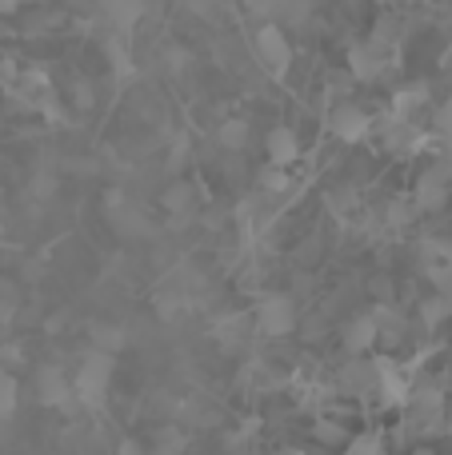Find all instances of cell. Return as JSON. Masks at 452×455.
I'll list each match as a JSON object with an SVG mask.
<instances>
[{"label":"cell","mask_w":452,"mask_h":455,"mask_svg":"<svg viewBox=\"0 0 452 455\" xmlns=\"http://www.w3.org/2000/svg\"><path fill=\"white\" fill-rule=\"evenodd\" d=\"M109 384H112V355L109 352H88L80 360L77 376H72V400L80 408H101L109 400Z\"/></svg>","instance_id":"1"},{"label":"cell","mask_w":452,"mask_h":455,"mask_svg":"<svg viewBox=\"0 0 452 455\" xmlns=\"http://www.w3.org/2000/svg\"><path fill=\"white\" fill-rule=\"evenodd\" d=\"M448 184H452V160H437V164L424 168L421 180H416V196H413V204L421 208V212H437V208H445V200H448Z\"/></svg>","instance_id":"2"},{"label":"cell","mask_w":452,"mask_h":455,"mask_svg":"<svg viewBox=\"0 0 452 455\" xmlns=\"http://www.w3.org/2000/svg\"><path fill=\"white\" fill-rule=\"evenodd\" d=\"M253 44H256V56H261L264 68L277 72V76H285L288 60H293V44H288L285 28H280V24H261Z\"/></svg>","instance_id":"3"},{"label":"cell","mask_w":452,"mask_h":455,"mask_svg":"<svg viewBox=\"0 0 452 455\" xmlns=\"http://www.w3.org/2000/svg\"><path fill=\"white\" fill-rule=\"evenodd\" d=\"M256 328H261L264 336H288V331L296 328V304L288 296H280V291L264 296L261 304H256Z\"/></svg>","instance_id":"4"},{"label":"cell","mask_w":452,"mask_h":455,"mask_svg":"<svg viewBox=\"0 0 452 455\" xmlns=\"http://www.w3.org/2000/svg\"><path fill=\"white\" fill-rule=\"evenodd\" d=\"M328 128H333L336 140L360 144V140H368V132H373V116H368L365 108H357V104H341V108L328 112Z\"/></svg>","instance_id":"5"},{"label":"cell","mask_w":452,"mask_h":455,"mask_svg":"<svg viewBox=\"0 0 452 455\" xmlns=\"http://www.w3.org/2000/svg\"><path fill=\"white\" fill-rule=\"evenodd\" d=\"M96 8H101V20L109 24L117 36H128L144 12V0H101Z\"/></svg>","instance_id":"6"},{"label":"cell","mask_w":452,"mask_h":455,"mask_svg":"<svg viewBox=\"0 0 452 455\" xmlns=\"http://www.w3.org/2000/svg\"><path fill=\"white\" fill-rule=\"evenodd\" d=\"M384 64H389V52H384V40H365V44L352 48V72H357L360 80H376L384 72Z\"/></svg>","instance_id":"7"},{"label":"cell","mask_w":452,"mask_h":455,"mask_svg":"<svg viewBox=\"0 0 452 455\" xmlns=\"http://www.w3.org/2000/svg\"><path fill=\"white\" fill-rule=\"evenodd\" d=\"M36 387H40V400H44L48 408H69V403H72V384H69V376H64L61 368H44V371H40Z\"/></svg>","instance_id":"8"},{"label":"cell","mask_w":452,"mask_h":455,"mask_svg":"<svg viewBox=\"0 0 452 455\" xmlns=\"http://www.w3.org/2000/svg\"><path fill=\"white\" fill-rule=\"evenodd\" d=\"M296 156H301V140H296V132L288 124H277L269 132V160L277 168H288Z\"/></svg>","instance_id":"9"},{"label":"cell","mask_w":452,"mask_h":455,"mask_svg":"<svg viewBox=\"0 0 452 455\" xmlns=\"http://www.w3.org/2000/svg\"><path fill=\"white\" fill-rule=\"evenodd\" d=\"M424 100H429V84H424V80H413V84L397 88V96H392V112H389V116L413 120V112L421 108Z\"/></svg>","instance_id":"10"},{"label":"cell","mask_w":452,"mask_h":455,"mask_svg":"<svg viewBox=\"0 0 452 455\" xmlns=\"http://www.w3.org/2000/svg\"><path fill=\"white\" fill-rule=\"evenodd\" d=\"M381 336V323L373 320V315H360V320L349 323V336H344V344H349V352H368L373 347V339Z\"/></svg>","instance_id":"11"},{"label":"cell","mask_w":452,"mask_h":455,"mask_svg":"<svg viewBox=\"0 0 452 455\" xmlns=\"http://www.w3.org/2000/svg\"><path fill=\"white\" fill-rule=\"evenodd\" d=\"M192 208H197V188H192V184H173V188L165 192V212L168 216L184 220Z\"/></svg>","instance_id":"12"},{"label":"cell","mask_w":452,"mask_h":455,"mask_svg":"<svg viewBox=\"0 0 452 455\" xmlns=\"http://www.w3.org/2000/svg\"><path fill=\"white\" fill-rule=\"evenodd\" d=\"M16 403H20V387H16V376L0 371V427L16 416Z\"/></svg>","instance_id":"13"},{"label":"cell","mask_w":452,"mask_h":455,"mask_svg":"<svg viewBox=\"0 0 452 455\" xmlns=\"http://www.w3.org/2000/svg\"><path fill=\"white\" fill-rule=\"evenodd\" d=\"M421 315H424V323H429V328H437V323H445L448 315H452V299H445V296L424 299V304H421Z\"/></svg>","instance_id":"14"},{"label":"cell","mask_w":452,"mask_h":455,"mask_svg":"<svg viewBox=\"0 0 452 455\" xmlns=\"http://www.w3.org/2000/svg\"><path fill=\"white\" fill-rule=\"evenodd\" d=\"M216 336H221V344L237 347L240 336H245V315H229V320H221L216 323Z\"/></svg>","instance_id":"15"},{"label":"cell","mask_w":452,"mask_h":455,"mask_svg":"<svg viewBox=\"0 0 452 455\" xmlns=\"http://www.w3.org/2000/svg\"><path fill=\"white\" fill-rule=\"evenodd\" d=\"M96 339V352H117V347H125V328H96L93 331Z\"/></svg>","instance_id":"16"},{"label":"cell","mask_w":452,"mask_h":455,"mask_svg":"<svg viewBox=\"0 0 452 455\" xmlns=\"http://www.w3.org/2000/svg\"><path fill=\"white\" fill-rule=\"evenodd\" d=\"M245 140H248V124H245V120H229V124L221 128V144H224V148H245Z\"/></svg>","instance_id":"17"},{"label":"cell","mask_w":452,"mask_h":455,"mask_svg":"<svg viewBox=\"0 0 452 455\" xmlns=\"http://www.w3.org/2000/svg\"><path fill=\"white\" fill-rule=\"evenodd\" d=\"M261 188H264V192H285V188H288L285 168H277V164L264 168V172H261Z\"/></svg>","instance_id":"18"},{"label":"cell","mask_w":452,"mask_h":455,"mask_svg":"<svg viewBox=\"0 0 452 455\" xmlns=\"http://www.w3.org/2000/svg\"><path fill=\"white\" fill-rule=\"evenodd\" d=\"M429 280L437 283V296L452 299V264H440V267H429Z\"/></svg>","instance_id":"19"},{"label":"cell","mask_w":452,"mask_h":455,"mask_svg":"<svg viewBox=\"0 0 452 455\" xmlns=\"http://www.w3.org/2000/svg\"><path fill=\"white\" fill-rule=\"evenodd\" d=\"M349 455H381V435H357Z\"/></svg>","instance_id":"20"},{"label":"cell","mask_w":452,"mask_h":455,"mask_svg":"<svg viewBox=\"0 0 452 455\" xmlns=\"http://www.w3.org/2000/svg\"><path fill=\"white\" fill-rule=\"evenodd\" d=\"M437 132L452 140V100H448V104H440V112H437Z\"/></svg>","instance_id":"21"},{"label":"cell","mask_w":452,"mask_h":455,"mask_svg":"<svg viewBox=\"0 0 452 455\" xmlns=\"http://www.w3.org/2000/svg\"><path fill=\"white\" fill-rule=\"evenodd\" d=\"M72 100H77L80 108H93V88H88V84H77V92H72Z\"/></svg>","instance_id":"22"},{"label":"cell","mask_w":452,"mask_h":455,"mask_svg":"<svg viewBox=\"0 0 452 455\" xmlns=\"http://www.w3.org/2000/svg\"><path fill=\"white\" fill-rule=\"evenodd\" d=\"M117 455H149V451H144L136 440H125V443H120V448H117Z\"/></svg>","instance_id":"23"},{"label":"cell","mask_w":452,"mask_h":455,"mask_svg":"<svg viewBox=\"0 0 452 455\" xmlns=\"http://www.w3.org/2000/svg\"><path fill=\"white\" fill-rule=\"evenodd\" d=\"M16 8V0H0V12H12Z\"/></svg>","instance_id":"24"},{"label":"cell","mask_w":452,"mask_h":455,"mask_svg":"<svg viewBox=\"0 0 452 455\" xmlns=\"http://www.w3.org/2000/svg\"><path fill=\"white\" fill-rule=\"evenodd\" d=\"M293 455H301V451H293Z\"/></svg>","instance_id":"25"},{"label":"cell","mask_w":452,"mask_h":455,"mask_svg":"<svg viewBox=\"0 0 452 455\" xmlns=\"http://www.w3.org/2000/svg\"><path fill=\"white\" fill-rule=\"evenodd\" d=\"M421 455H429V451H421Z\"/></svg>","instance_id":"26"}]
</instances>
